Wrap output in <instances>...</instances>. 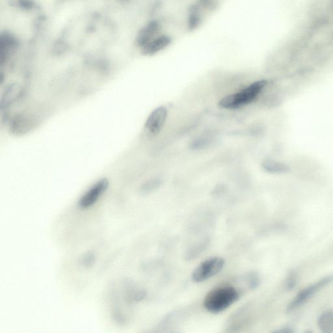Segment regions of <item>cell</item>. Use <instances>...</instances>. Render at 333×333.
I'll list each match as a JSON object with an SVG mask.
<instances>
[{
  "instance_id": "obj_1",
  "label": "cell",
  "mask_w": 333,
  "mask_h": 333,
  "mask_svg": "<svg viewBox=\"0 0 333 333\" xmlns=\"http://www.w3.org/2000/svg\"><path fill=\"white\" fill-rule=\"evenodd\" d=\"M240 298V294L232 286H218L210 291L204 299V308L210 313L218 314L225 311Z\"/></svg>"
},
{
  "instance_id": "obj_2",
  "label": "cell",
  "mask_w": 333,
  "mask_h": 333,
  "mask_svg": "<svg viewBox=\"0 0 333 333\" xmlns=\"http://www.w3.org/2000/svg\"><path fill=\"white\" fill-rule=\"evenodd\" d=\"M266 80H259L235 93L225 96L219 103V106L227 109H236L250 104L260 95L266 87Z\"/></svg>"
},
{
  "instance_id": "obj_3",
  "label": "cell",
  "mask_w": 333,
  "mask_h": 333,
  "mask_svg": "<svg viewBox=\"0 0 333 333\" xmlns=\"http://www.w3.org/2000/svg\"><path fill=\"white\" fill-rule=\"evenodd\" d=\"M225 260L221 257H212L200 263L193 271V281L197 283L207 281L222 270Z\"/></svg>"
},
{
  "instance_id": "obj_4",
  "label": "cell",
  "mask_w": 333,
  "mask_h": 333,
  "mask_svg": "<svg viewBox=\"0 0 333 333\" xmlns=\"http://www.w3.org/2000/svg\"><path fill=\"white\" fill-rule=\"evenodd\" d=\"M332 281H333V276H327L323 279L319 280L315 283L311 284V285L305 288V289L301 290L288 305L287 309H286L287 313H290V312L294 311L295 309H298L301 305L304 304L318 290L322 289V288L325 287Z\"/></svg>"
},
{
  "instance_id": "obj_5",
  "label": "cell",
  "mask_w": 333,
  "mask_h": 333,
  "mask_svg": "<svg viewBox=\"0 0 333 333\" xmlns=\"http://www.w3.org/2000/svg\"><path fill=\"white\" fill-rule=\"evenodd\" d=\"M109 187V181L107 178L100 179L90 187L80 198L79 206L82 209H87L91 207L100 199L101 196L106 191Z\"/></svg>"
},
{
  "instance_id": "obj_6",
  "label": "cell",
  "mask_w": 333,
  "mask_h": 333,
  "mask_svg": "<svg viewBox=\"0 0 333 333\" xmlns=\"http://www.w3.org/2000/svg\"><path fill=\"white\" fill-rule=\"evenodd\" d=\"M168 110L166 107H158L152 111L145 123V128L149 133L157 135L161 131L167 118Z\"/></svg>"
},
{
  "instance_id": "obj_7",
  "label": "cell",
  "mask_w": 333,
  "mask_h": 333,
  "mask_svg": "<svg viewBox=\"0 0 333 333\" xmlns=\"http://www.w3.org/2000/svg\"><path fill=\"white\" fill-rule=\"evenodd\" d=\"M169 43V39L166 36H160L154 39L143 47L145 54L153 55L161 51Z\"/></svg>"
},
{
  "instance_id": "obj_8",
  "label": "cell",
  "mask_w": 333,
  "mask_h": 333,
  "mask_svg": "<svg viewBox=\"0 0 333 333\" xmlns=\"http://www.w3.org/2000/svg\"><path fill=\"white\" fill-rule=\"evenodd\" d=\"M126 298L130 303L140 302L146 296L147 292L142 288L135 287L130 281L125 284Z\"/></svg>"
},
{
  "instance_id": "obj_9",
  "label": "cell",
  "mask_w": 333,
  "mask_h": 333,
  "mask_svg": "<svg viewBox=\"0 0 333 333\" xmlns=\"http://www.w3.org/2000/svg\"><path fill=\"white\" fill-rule=\"evenodd\" d=\"M318 326L322 332L333 333V311L329 310L320 316L318 320Z\"/></svg>"
},
{
  "instance_id": "obj_10",
  "label": "cell",
  "mask_w": 333,
  "mask_h": 333,
  "mask_svg": "<svg viewBox=\"0 0 333 333\" xmlns=\"http://www.w3.org/2000/svg\"><path fill=\"white\" fill-rule=\"evenodd\" d=\"M262 167L265 171L271 174L286 173L289 170L286 164L272 160H265L262 163Z\"/></svg>"
},
{
  "instance_id": "obj_11",
  "label": "cell",
  "mask_w": 333,
  "mask_h": 333,
  "mask_svg": "<svg viewBox=\"0 0 333 333\" xmlns=\"http://www.w3.org/2000/svg\"><path fill=\"white\" fill-rule=\"evenodd\" d=\"M21 92V88L18 87L16 84H12L7 88L5 90L2 96L1 106L3 107H7L8 105L13 102L14 100H16L20 95Z\"/></svg>"
},
{
  "instance_id": "obj_12",
  "label": "cell",
  "mask_w": 333,
  "mask_h": 333,
  "mask_svg": "<svg viewBox=\"0 0 333 333\" xmlns=\"http://www.w3.org/2000/svg\"><path fill=\"white\" fill-rule=\"evenodd\" d=\"M162 184L161 179L157 178L151 179L145 182L140 187V193L142 195H148L157 190Z\"/></svg>"
},
{
  "instance_id": "obj_13",
  "label": "cell",
  "mask_w": 333,
  "mask_h": 333,
  "mask_svg": "<svg viewBox=\"0 0 333 333\" xmlns=\"http://www.w3.org/2000/svg\"><path fill=\"white\" fill-rule=\"evenodd\" d=\"M96 260L95 254L92 251H87L80 258V264L85 268H90V267L93 266Z\"/></svg>"
},
{
  "instance_id": "obj_14",
  "label": "cell",
  "mask_w": 333,
  "mask_h": 333,
  "mask_svg": "<svg viewBox=\"0 0 333 333\" xmlns=\"http://www.w3.org/2000/svg\"><path fill=\"white\" fill-rule=\"evenodd\" d=\"M210 143V138L203 136L194 140L191 144V148L193 149H201L207 146Z\"/></svg>"
},
{
  "instance_id": "obj_15",
  "label": "cell",
  "mask_w": 333,
  "mask_h": 333,
  "mask_svg": "<svg viewBox=\"0 0 333 333\" xmlns=\"http://www.w3.org/2000/svg\"><path fill=\"white\" fill-rule=\"evenodd\" d=\"M297 283L296 275L294 272H291L286 281V288L288 290L294 289Z\"/></svg>"
}]
</instances>
